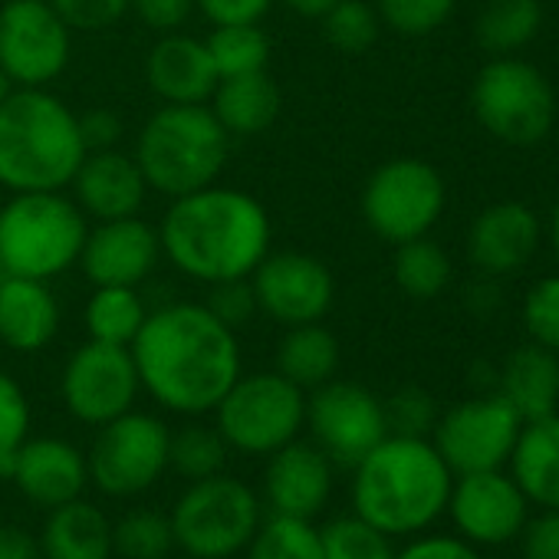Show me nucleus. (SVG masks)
Here are the masks:
<instances>
[{
	"label": "nucleus",
	"mask_w": 559,
	"mask_h": 559,
	"mask_svg": "<svg viewBox=\"0 0 559 559\" xmlns=\"http://www.w3.org/2000/svg\"><path fill=\"white\" fill-rule=\"evenodd\" d=\"M142 389L175 415H207L240 376L237 333L204 304H168L132 340Z\"/></svg>",
	"instance_id": "1"
},
{
	"label": "nucleus",
	"mask_w": 559,
	"mask_h": 559,
	"mask_svg": "<svg viewBox=\"0 0 559 559\" xmlns=\"http://www.w3.org/2000/svg\"><path fill=\"white\" fill-rule=\"evenodd\" d=\"M270 237L266 207L253 194L217 181L175 198L158 227L162 257L204 287L250 276L270 253Z\"/></svg>",
	"instance_id": "2"
},
{
	"label": "nucleus",
	"mask_w": 559,
	"mask_h": 559,
	"mask_svg": "<svg viewBox=\"0 0 559 559\" xmlns=\"http://www.w3.org/2000/svg\"><path fill=\"white\" fill-rule=\"evenodd\" d=\"M454 474L431 438L385 435L353 467V513L395 536L425 533L451 497Z\"/></svg>",
	"instance_id": "3"
},
{
	"label": "nucleus",
	"mask_w": 559,
	"mask_h": 559,
	"mask_svg": "<svg viewBox=\"0 0 559 559\" xmlns=\"http://www.w3.org/2000/svg\"><path fill=\"white\" fill-rule=\"evenodd\" d=\"M83 155L80 116L47 86H17L0 103V185L11 194L70 188Z\"/></svg>",
	"instance_id": "4"
},
{
	"label": "nucleus",
	"mask_w": 559,
	"mask_h": 559,
	"mask_svg": "<svg viewBox=\"0 0 559 559\" xmlns=\"http://www.w3.org/2000/svg\"><path fill=\"white\" fill-rule=\"evenodd\" d=\"M230 135L214 119L211 106H162L155 109L139 139L135 162L148 191L181 198L214 185L227 165Z\"/></svg>",
	"instance_id": "5"
},
{
	"label": "nucleus",
	"mask_w": 559,
	"mask_h": 559,
	"mask_svg": "<svg viewBox=\"0 0 559 559\" xmlns=\"http://www.w3.org/2000/svg\"><path fill=\"white\" fill-rule=\"evenodd\" d=\"M90 224L63 191H17L0 204V260L11 276L50 280L80 263Z\"/></svg>",
	"instance_id": "6"
},
{
	"label": "nucleus",
	"mask_w": 559,
	"mask_h": 559,
	"mask_svg": "<svg viewBox=\"0 0 559 559\" xmlns=\"http://www.w3.org/2000/svg\"><path fill=\"white\" fill-rule=\"evenodd\" d=\"M175 546L194 559H230L247 549L260 530V497L224 471L191 480L175 500L171 513Z\"/></svg>",
	"instance_id": "7"
},
{
	"label": "nucleus",
	"mask_w": 559,
	"mask_h": 559,
	"mask_svg": "<svg viewBox=\"0 0 559 559\" xmlns=\"http://www.w3.org/2000/svg\"><path fill=\"white\" fill-rule=\"evenodd\" d=\"M217 431L230 451L266 457L290 444L307 425V392L280 372L237 376L214 405Z\"/></svg>",
	"instance_id": "8"
},
{
	"label": "nucleus",
	"mask_w": 559,
	"mask_h": 559,
	"mask_svg": "<svg viewBox=\"0 0 559 559\" xmlns=\"http://www.w3.org/2000/svg\"><path fill=\"white\" fill-rule=\"evenodd\" d=\"M477 122L503 145H536L556 122V96L549 80L523 60H490L471 90Z\"/></svg>",
	"instance_id": "9"
},
{
	"label": "nucleus",
	"mask_w": 559,
	"mask_h": 559,
	"mask_svg": "<svg viewBox=\"0 0 559 559\" xmlns=\"http://www.w3.org/2000/svg\"><path fill=\"white\" fill-rule=\"evenodd\" d=\"M444 211V178L421 158L379 165L362 188V217L389 243L425 237Z\"/></svg>",
	"instance_id": "10"
},
{
	"label": "nucleus",
	"mask_w": 559,
	"mask_h": 559,
	"mask_svg": "<svg viewBox=\"0 0 559 559\" xmlns=\"http://www.w3.org/2000/svg\"><path fill=\"white\" fill-rule=\"evenodd\" d=\"M168 425L145 412H126L99 428L86 464L90 480L116 500L139 497L168 471Z\"/></svg>",
	"instance_id": "11"
},
{
	"label": "nucleus",
	"mask_w": 559,
	"mask_h": 559,
	"mask_svg": "<svg viewBox=\"0 0 559 559\" xmlns=\"http://www.w3.org/2000/svg\"><path fill=\"white\" fill-rule=\"evenodd\" d=\"M520 428L523 418L500 392H493L457 402L454 408L438 415L431 444L438 448L454 477L474 471H500L513 454Z\"/></svg>",
	"instance_id": "12"
},
{
	"label": "nucleus",
	"mask_w": 559,
	"mask_h": 559,
	"mask_svg": "<svg viewBox=\"0 0 559 559\" xmlns=\"http://www.w3.org/2000/svg\"><path fill=\"white\" fill-rule=\"evenodd\" d=\"M73 57V31L50 0H11L0 11V70L14 86L40 90L63 76Z\"/></svg>",
	"instance_id": "13"
},
{
	"label": "nucleus",
	"mask_w": 559,
	"mask_h": 559,
	"mask_svg": "<svg viewBox=\"0 0 559 559\" xmlns=\"http://www.w3.org/2000/svg\"><path fill=\"white\" fill-rule=\"evenodd\" d=\"M313 444L340 467H356L385 435V405L359 382L330 379L307 395Z\"/></svg>",
	"instance_id": "14"
},
{
	"label": "nucleus",
	"mask_w": 559,
	"mask_h": 559,
	"mask_svg": "<svg viewBox=\"0 0 559 559\" xmlns=\"http://www.w3.org/2000/svg\"><path fill=\"white\" fill-rule=\"evenodd\" d=\"M60 392L67 412L93 428H103L112 418L132 412L142 392L132 349L90 340L67 359Z\"/></svg>",
	"instance_id": "15"
},
{
	"label": "nucleus",
	"mask_w": 559,
	"mask_h": 559,
	"mask_svg": "<svg viewBox=\"0 0 559 559\" xmlns=\"http://www.w3.org/2000/svg\"><path fill=\"white\" fill-rule=\"evenodd\" d=\"M250 287L257 310L284 330L320 323L336 300V280L330 266L304 250L266 253L250 273Z\"/></svg>",
	"instance_id": "16"
},
{
	"label": "nucleus",
	"mask_w": 559,
	"mask_h": 559,
	"mask_svg": "<svg viewBox=\"0 0 559 559\" xmlns=\"http://www.w3.org/2000/svg\"><path fill=\"white\" fill-rule=\"evenodd\" d=\"M448 513L461 539L474 546H503L520 536L530 500L516 487L510 474L500 471H474L457 474L448 497Z\"/></svg>",
	"instance_id": "17"
},
{
	"label": "nucleus",
	"mask_w": 559,
	"mask_h": 559,
	"mask_svg": "<svg viewBox=\"0 0 559 559\" xmlns=\"http://www.w3.org/2000/svg\"><path fill=\"white\" fill-rule=\"evenodd\" d=\"M162 260L158 227L135 217L96 221L86 234L80 266L93 287H139Z\"/></svg>",
	"instance_id": "18"
},
{
	"label": "nucleus",
	"mask_w": 559,
	"mask_h": 559,
	"mask_svg": "<svg viewBox=\"0 0 559 559\" xmlns=\"http://www.w3.org/2000/svg\"><path fill=\"white\" fill-rule=\"evenodd\" d=\"M333 493V461L310 441L294 438L290 444L266 454L263 497L273 513L313 520L323 513Z\"/></svg>",
	"instance_id": "19"
},
{
	"label": "nucleus",
	"mask_w": 559,
	"mask_h": 559,
	"mask_svg": "<svg viewBox=\"0 0 559 559\" xmlns=\"http://www.w3.org/2000/svg\"><path fill=\"white\" fill-rule=\"evenodd\" d=\"M70 191L86 217L116 221V217H135L142 211L148 185L132 155L119 148H103L83 155L70 181Z\"/></svg>",
	"instance_id": "20"
},
{
	"label": "nucleus",
	"mask_w": 559,
	"mask_h": 559,
	"mask_svg": "<svg viewBox=\"0 0 559 559\" xmlns=\"http://www.w3.org/2000/svg\"><path fill=\"white\" fill-rule=\"evenodd\" d=\"M11 480L31 503L53 510L83 497L90 484V464L86 454L63 438H27L17 448Z\"/></svg>",
	"instance_id": "21"
},
{
	"label": "nucleus",
	"mask_w": 559,
	"mask_h": 559,
	"mask_svg": "<svg viewBox=\"0 0 559 559\" xmlns=\"http://www.w3.org/2000/svg\"><path fill=\"white\" fill-rule=\"evenodd\" d=\"M148 90L162 99V106H204L217 90V70L204 40L188 37L181 31L162 34L145 60Z\"/></svg>",
	"instance_id": "22"
},
{
	"label": "nucleus",
	"mask_w": 559,
	"mask_h": 559,
	"mask_svg": "<svg viewBox=\"0 0 559 559\" xmlns=\"http://www.w3.org/2000/svg\"><path fill=\"white\" fill-rule=\"evenodd\" d=\"M539 247V217L520 201H500L477 214L467 250L480 273L507 276L536 253Z\"/></svg>",
	"instance_id": "23"
},
{
	"label": "nucleus",
	"mask_w": 559,
	"mask_h": 559,
	"mask_svg": "<svg viewBox=\"0 0 559 559\" xmlns=\"http://www.w3.org/2000/svg\"><path fill=\"white\" fill-rule=\"evenodd\" d=\"M60 330V304L47 280L4 276L0 284V343L14 353H40Z\"/></svg>",
	"instance_id": "24"
},
{
	"label": "nucleus",
	"mask_w": 559,
	"mask_h": 559,
	"mask_svg": "<svg viewBox=\"0 0 559 559\" xmlns=\"http://www.w3.org/2000/svg\"><path fill=\"white\" fill-rule=\"evenodd\" d=\"M507 464L530 503L559 510V412L523 421Z\"/></svg>",
	"instance_id": "25"
},
{
	"label": "nucleus",
	"mask_w": 559,
	"mask_h": 559,
	"mask_svg": "<svg viewBox=\"0 0 559 559\" xmlns=\"http://www.w3.org/2000/svg\"><path fill=\"white\" fill-rule=\"evenodd\" d=\"M207 106L230 139H250L276 122L280 109H284V96H280L273 76L260 70L217 80V90Z\"/></svg>",
	"instance_id": "26"
},
{
	"label": "nucleus",
	"mask_w": 559,
	"mask_h": 559,
	"mask_svg": "<svg viewBox=\"0 0 559 559\" xmlns=\"http://www.w3.org/2000/svg\"><path fill=\"white\" fill-rule=\"evenodd\" d=\"M500 395L523 421L559 412V356L536 343L513 349L500 369Z\"/></svg>",
	"instance_id": "27"
},
{
	"label": "nucleus",
	"mask_w": 559,
	"mask_h": 559,
	"mask_svg": "<svg viewBox=\"0 0 559 559\" xmlns=\"http://www.w3.org/2000/svg\"><path fill=\"white\" fill-rule=\"evenodd\" d=\"M40 559H112V523L90 500L53 507L37 536Z\"/></svg>",
	"instance_id": "28"
},
{
	"label": "nucleus",
	"mask_w": 559,
	"mask_h": 559,
	"mask_svg": "<svg viewBox=\"0 0 559 559\" xmlns=\"http://www.w3.org/2000/svg\"><path fill=\"white\" fill-rule=\"evenodd\" d=\"M340 369V340L323 323L290 326L276 346V372L300 385L304 392L320 389L336 379Z\"/></svg>",
	"instance_id": "29"
},
{
	"label": "nucleus",
	"mask_w": 559,
	"mask_h": 559,
	"mask_svg": "<svg viewBox=\"0 0 559 559\" xmlns=\"http://www.w3.org/2000/svg\"><path fill=\"white\" fill-rule=\"evenodd\" d=\"M543 27L539 0H487L477 14V44L493 57H510L523 50Z\"/></svg>",
	"instance_id": "30"
},
{
	"label": "nucleus",
	"mask_w": 559,
	"mask_h": 559,
	"mask_svg": "<svg viewBox=\"0 0 559 559\" xmlns=\"http://www.w3.org/2000/svg\"><path fill=\"white\" fill-rule=\"evenodd\" d=\"M145 317L148 310L139 297V287H96L86 304V333L96 343L132 346Z\"/></svg>",
	"instance_id": "31"
},
{
	"label": "nucleus",
	"mask_w": 559,
	"mask_h": 559,
	"mask_svg": "<svg viewBox=\"0 0 559 559\" xmlns=\"http://www.w3.org/2000/svg\"><path fill=\"white\" fill-rule=\"evenodd\" d=\"M392 273H395V284L405 297L435 300L451 284V257L444 253V247H438L425 234V237H415V240H405L395 247Z\"/></svg>",
	"instance_id": "32"
},
{
	"label": "nucleus",
	"mask_w": 559,
	"mask_h": 559,
	"mask_svg": "<svg viewBox=\"0 0 559 559\" xmlns=\"http://www.w3.org/2000/svg\"><path fill=\"white\" fill-rule=\"evenodd\" d=\"M204 47L211 53V63L221 80L260 73L270 63V37L260 31V24H227L214 27L204 37Z\"/></svg>",
	"instance_id": "33"
},
{
	"label": "nucleus",
	"mask_w": 559,
	"mask_h": 559,
	"mask_svg": "<svg viewBox=\"0 0 559 559\" xmlns=\"http://www.w3.org/2000/svg\"><path fill=\"white\" fill-rule=\"evenodd\" d=\"M243 559H323L320 530L313 520L273 513L247 543Z\"/></svg>",
	"instance_id": "34"
},
{
	"label": "nucleus",
	"mask_w": 559,
	"mask_h": 559,
	"mask_svg": "<svg viewBox=\"0 0 559 559\" xmlns=\"http://www.w3.org/2000/svg\"><path fill=\"white\" fill-rule=\"evenodd\" d=\"M227 441L221 438L217 428L207 425H185L178 431H171L168 438V467L191 480H204L224 471L227 464Z\"/></svg>",
	"instance_id": "35"
},
{
	"label": "nucleus",
	"mask_w": 559,
	"mask_h": 559,
	"mask_svg": "<svg viewBox=\"0 0 559 559\" xmlns=\"http://www.w3.org/2000/svg\"><path fill=\"white\" fill-rule=\"evenodd\" d=\"M175 549L171 520L162 510L139 507L112 523V552L122 559H168Z\"/></svg>",
	"instance_id": "36"
},
{
	"label": "nucleus",
	"mask_w": 559,
	"mask_h": 559,
	"mask_svg": "<svg viewBox=\"0 0 559 559\" xmlns=\"http://www.w3.org/2000/svg\"><path fill=\"white\" fill-rule=\"evenodd\" d=\"M323 559H395L392 536L362 520L359 513L336 516L320 526Z\"/></svg>",
	"instance_id": "37"
},
{
	"label": "nucleus",
	"mask_w": 559,
	"mask_h": 559,
	"mask_svg": "<svg viewBox=\"0 0 559 559\" xmlns=\"http://www.w3.org/2000/svg\"><path fill=\"white\" fill-rule=\"evenodd\" d=\"M323 37L340 53H366L382 31V17L366 0H336V4L320 17Z\"/></svg>",
	"instance_id": "38"
},
{
	"label": "nucleus",
	"mask_w": 559,
	"mask_h": 559,
	"mask_svg": "<svg viewBox=\"0 0 559 559\" xmlns=\"http://www.w3.org/2000/svg\"><path fill=\"white\" fill-rule=\"evenodd\" d=\"M457 0H379V17L399 37H428L451 14Z\"/></svg>",
	"instance_id": "39"
},
{
	"label": "nucleus",
	"mask_w": 559,
	"mask_h": 559,
	"mask_svg": "<svg viewBox=\"0 0 559 559\" xmlns=\"http://www.w3.org/2000/svg\"><path fill=\"white\" fill-rule=\"evenodd\" d=\"M523 326L536 346L559 356V273L530 287L523 300Z\"/></svg>",
	"instance_id": "40"
},
{
	"label": "nucleus",
	"mask_w": 559,
	"mask_h": 559,
	"mask_svg": "<svg viewBox=\"0 0 559 559\" xmlns=\"http://www.w3.org/2000/svg\"><path fill=\"white\" fill-rule=\"evenodd\" d=\"M385 405V425L389 435H408V438H428L435 431L438 421V405L435 399L418 389V385H405L399 389Z\"/></svg>",
	"instance_id": "41"
},
{
	"label": "nucleus",
	"mask_w": 559,
	"mask_h": 559,
	"mask_svg": "<svg viewBox=\"0 0 559 559\" xmlns=\"http://www.w3.org/2000/svg\"><path fill=\"white\" fill-rule=\"evenodd\" d=\"M204 307L227 326V330H240L247 326L260 310H257V297L250 287V276H237V280H217V284H207V297Z\"/></svg>",
	"instance_id": "42"
},
{
	"label": "nucleus",
	"mask_w": 559,
	"mask_h": 559,
	"mask_svg": "<svg viewBox=\"0 0 559 559\" xmlns=\"http://www.w3.org/2000/svg\"><path fill=\"white\" fill-rule=\"evenodd\" d=\"M31 438V402L17 379L0 372V454L17 451Z\"/></svg>",
	"instance_id": "43"
},
{
	"label": "nucleus",
	"mask_w": 559,
	"mask_h": 559,
	"mask_svg": "<svg viewBox=\"0 0 559 559\" xmlns=\"http://www.w3.org/2000/svg\"><path fill=\"white\" fill-rule=\"evenodd\" d=\"M50 4L70 31L93 34L119 24L129 14L132 0H50Z\"/></svg>",
	"instance_id": "44"
},
{
	"label": "nucleus",
	"mask_w": 559,
	"mask_h": 559,
	"mask_svg": "<svg viewBox=\"0 0 559 559\" xmlns=\"http://www.w3.org/2000/svg\"><path fill=\"white\" fill-rule=\"evenodd\" d=\"M516 539L523 559H559V510L539 507L536 516H526Z\"/></svg>",
	"instance_id": "45"
},
{
	"label": "nucleus",
	"mask_w": 559,
	"mask_h": 559,
	"mask_svg": "<svg viewBox=\"0 0 559 559\" xmlns=\"http://www.w3.org/2000/svg\"><path fill=\"white\" fill-rule=\"evenodd\" d=\"M129 11H135V17L162 37L188 24V17L194 14V0H132Z\"/></svg>",
	"instance_id": "46"
},
{
	"label": "nucleus",
	"mask_w": 559,
	"mask_h": 559,
	"mask_svg": "<svg viewBox=\"0 0 559 559\" xmlns=\"http://www.w3.org/2000/svg\"><path fill=\"white\" fill-rule=\"evenodd\" d=\"M273 8V0H194V11L204 14L211 27L227 24H260Z\"/></svg>",
	"instance_id": "47"
},
{
	"label": "nucleus",
	"mask_w": 559,
	"mask_h": 559,
	"mask_svg": "<svg viewBox=\"0 0 559 559\" xmlns=\"http://www.w3.org/2000/svg\"><path fill=\"white\" fill-rule=\"evenodd\" d=\"M395 559H484L480 549L461 536H415L412 543H405L402 549H395Z\"/></svg>",
	"instance_id": "48"
},
{
	"label": "nucleus",
	"mask_w": 559,
	"mask_h": 559,
	"mask_svg": "<svg viewBox=\"0 0 559 559\" xmlns=\"http://www.w3.org/2000/svg\"><path fill=\"white\" fill-rule=\"evenodd\" d=\"M80 135H83V145L86 152H103V148H119L122 135H126V126L119 119V112L112 109H90L80 116Z\"/></svg>",
	"instance_id": "49"
},
{
	"label": "nucleus",
	"mask_w": 559,
	"mask_h": 559,
	"mask_svg": "<svg viewBox=\"0 0 559 559\" xmlns=\"http://www.w3.org/2000/svg\"><path fill=\"white\" fill-rule=\"evenodd\" d=\"M0 559H40V543L31 530L0 523Z\"/></svg>",
	"instance_id": "50"
},
{
	"label": "nucleus",
	"mask_w": 559,
	"mask_h": 559,
	"mask_svg": "<svg viewBox=\"0 0 559 559\" xmlns=\"http://www.w3.org/2000/svg\"><path fill=\"white\" fill-rule=\"evenodd\" d=\"M284 4L300 17H323L336 0H284Z\"/></svg>",
	"instance_id": "51"
},
{
	"label": "nucleus",
	"mask_w": 559,
	"mask_h": 559,
	"mask_svg": "<svg viewBox=\"0 0 559 559\" xmlns=\"http://www.w3.org/2000/svg\"><path fill=\"white\" fill-rule=\"evenodd\" d=\"M549 237H552V250H556V260H559V198H556V207H552V224H549Z\"/></svg>",
	"instance_id": "52"
},
{
	"label": "nucleus",
	"mask_w": 559,
	"mask_h": 559,
	"mask_svg": "<svg viewBox=\"0 0 559 559\" xmlns=\"http://www.w3.org/2000/svg\"><path fill=\"white\" fill-rule=\"evenodd\" d=\"M14 90H17V86H14V80H11V76H8L4 70H0V103H4V99H8V96L14 93Z\"/></svg>",
	"instance_id": "53"
},
{
	"label": "nucleus",
	"mask_w": 559,
	"mask_h": 559,
	"mask_svg": "<svg viewBox=\"0 0 559 559\" xmlns=\"http://www.w3.org/2000/svg\"><path fill=\"white\" fill-rule=\"evenodd\" d=\"M4 276H8V266H4V260H0V284H4Z\"/></svg>",
	"instance_id": "54"
},
{
	"label": "nucleus",
	"mask_w": 559,
	"mask_h": 559,
	"mask_svg": "<svg viewBox=\"0 0 559 559\" xmlns=\"http://www.w3.org/2000/svg\"><path fill=\"white\" fill-rule=\"evenodd\" d=\"M178 559H194V556H178Z\"/></svg>",
	"instance_id": "55"
}]
</instances>
